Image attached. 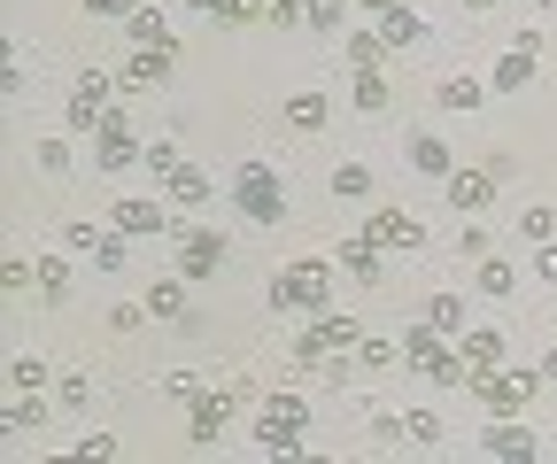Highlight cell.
I'll list each match as a JSON object with an SVG mask.
<instances>
[{
    "label": "cell",
    "mask_w": 557,
    "mask_h": 464,
    "mask_svg": "<svg viewBox=\"0 0 557 464\" xmlns=\"http://www.w3.org/2000/svg\"><path fill=\"white\" fill-rule=\"evenodd\" d=\"M333 302V263L325 255H302L271 279V310H325Z\"/></svg>",
    "instance_id": "1"
},
{
    "label": "cell",
    "mask_w": 557,
    "mask_h": 464,
    "mask_svg": "<svg viewBox=\"0 0 557 464\" xmlns=\"http://www.w3.org/2000/svg\"><path fill=\"white\" fill-rule=\"evenodd\" d=\"M302 426H310V403H302L295 387H278L271 403H263V418H256V441H263L271 456H295V449H302Z\"/></svg>",
    "instance_id": "2"
},
{
    "label": "cell",
    "mask_w": 557,
    "mask_h": 464,
    "mask_svg": "<svg viewBox=\"0 0 557 464\" xmlns=\"http://www.w3.org/2000/svg\"><path fill=\"white\" fill-rule=\"evenodd\" d=\"M357 349V317L348 310H310V325H302V341H295V364H325V356H348Z\"/></svg>",
    "instance_id": "3"
},
{
    "label": "cell",
    "mask_w": 557,
    "mask_h": 464,
    "mask_svg": "<svg viewBox=\"0 0 557 464\" xmlns=\"http://www.w3.org/2000/svg\"><path fill=\"white\" fill-rule=\"evenodd\" d=\"M233 202H240L248 225H278V217H287V193H278V178L263 163H240L233 171Z\"/></svg>",
    "instance_id": "4"
},
{
    "label": "cell",
    "mask_w": 557,
    "mask_h": 464,
    "mask_svg": "<svg viewBox=\"0 0 557 464\" xmlns=\"http://www.w3.org/2000/svg\"><path fill=\"white\" fill-rule=\"evenodd\" d=\"M534 379L542 372H472V394H480V411H496V418H519L527 411V394H534Z\"/></svg>",
    "instance_id": "5"
},
{
    "label": "cell",
    "mask_w": 557,
    "mask_h": 464,
    "mask_svg": "<svg viewBox=\"0 0 557 464\" xmlns=\"http://www.w3.org/2000/svg\"><path fill=\"white\" fill-rule=\"evenodd\" d=\"M139 155H148V140L132 131L124 109H109V116L94 124V163H101V171H124V163H139Z\"/></svg>",
    "instance_id": "6"
},
{
    "label": "cell",
    "mask_w": 557,
    "mask_h": 464,
    "mask_svg": "<svg viewBox=\"0 0 557 464\" xmlns=\"http://www.w3.org/2000/svg\"><path fill=\"white\" fill-rule=\"evenodd\" d=\"M101 116H109V78H101V71H78V86H70V116H62V124L94 140V124H101Z\"/></svg>",
    "instance_id": "7"
},
{
    "label": "cell",
    "mask_w": 557,
    "mask_h": 464,
    "mask_svg": "<svg viewBox=\"0 0 557 464\" xmlns=\"http://www.w3.org/2000/svg\"><path fill=\"white\" fill-rule=\"evenodd\" d=\"M109 225H116V233H132V240H156L171 217H163V202H156V193H116Z\"/></svg>",
    "instance_id": "8"
},
{
    "label": "cell",
    "mask_w": 557,
    "mask_h": 464,
    "mask_svg": "<svg viewBox=\"0 0 557 464\" xmlns=\"http://www.w3.org/2000/svg\"><path fill=\"white\" fill-rule=\"evenodd\" d=\"M218 263H225V233L194 225V233L178 240V272H186V279H209V272H218Z\"/></svg>",
    "instance_id": "9"
},
{
    "label": "cell",
    "mask_w": 557,
    "mask_h": 464,
    "mask_svg": "<svg viewBox=\"0 0 557 464\" xmlns=\"http://www.w3.org/2000/svg\"><path fill=\"white\" fill-rule=\"evenodd\" d=\"M442 193H449L465 217H480L487 202H496V171H449V178H442Z\"/></svg>",
    "instance_id": "10"
},
{
    "label": "cell",
    "mask_w": 557,
    "mask_h": 464,
    "mask_svg": "<svg viewBox=\"0 0 557 464\" xmlns=\"http://www.w3.org/2000/svg\"><path fill=\"white\" fill-rule=\"evenodd\" d=\"M163 78H171V47H139L124 71H116V86H124V93H148V86H163Z\"/></svg>",
    "instance_id": "11"
},
{
    "label": "cell",
    "mask_w": 557,
    "mask_h": 464,
    "mask_svg": "<svg viewBox=\"0 0 557 464\" xmlns=\"http://www.w3.org/2000/svg\"><path fill=\"white\" fill-rule=\"evenodd\" d=\"M480 449H487V456H504V464H519V456H534L542 441H534V434H527L519 418H496V426L480 434Z\"/></svg>",
    "instance_id": "12"
},
{
    "label": "cell",
    "mask_w": 557,
    "mask_h": 464,
    "mask_svg": "<svg viewBox=\"0 0 557 464\" xmlns=\"http://www.w3.org/2000/svg\"><path fill=\"white\" fill-rule=\"evenodd\" d=\"M364 233H372L380 248H418V240H426V225H418L410 210H380V217H372Z\"/></svg>",
    "instance_id": "13"
},
{
    "label": "cell",
    "mask_w": 557,
    "mask_h": 464,
    "mask_svg": "<svg viewBox=\"0 0 557 464\" xmlns=\"http://www.w3.org/2000/svg\"><path fill=\"white\" fill-rule=\"evenodd\" d=\"M225 418H233V394H194L186 434H194V441H218V434H225Z\"/></svg>",
    "instance_id": "14"
},
{
    "label": "cell",
    "mask_w": 557,
    "mask_h": 464,
    "mask_svg": "<svg viewBox=\"0 0 557 464\" xmlns=\"http://www.w3.org/2000/svg\"><path fill=\"white\" fill-rule=\"evenodd\" d=\"M410 171H426V178H449V171H457L449 140H434V131H418V140H410Z\"/></svg>",
    "instance_id": "15"
},
{
    "label": "cell",
    "mask_w": 557,
    "mask_h": 464,
    "mask_svg": "<svg viewBox=\"0 0 557 464\" xmlns=\"http://www.w3.org/2000/svg\"><path fill=\"white\" fill-rule=\"evenodd\" d=\"M163 186H171V202H178V210H201L209 193H218V186H209V171H194V163H178Z\"/></svg>",
    "instance_id": "16"
},
{
    "label": "cell",
    "mask_w": 557,
    "mask_h": 464,
    "mask_svg": "<svg viewBox=\"0 0 557 464\" xmlns=\"http://www.w3.org/2000/svg\"><path fill=\"white\" fill-rule=\"evenodd\" d=\"M534 54H542V47H534V39H519V47L496 62V93H519V86L534 78Z\"/></svg>",
    "instance_id": "17"
},
{
    "label": "cell",
    "mask_w": 557,
    "mask_h": 464,
    "mask_svg": "<svg viewBox=\"0 0 557 464\" xmlns=\"http://www.w3.org/2000/svg\"><path fill=\"white\" fill-rule=\"evenodd\" d=\"M418 32H426V24H418V9H403V0H395V9H380V39H387V47H418Z\"/></svg>",
    "instance_id": "18"
},
{
    "label": "cell",
    "mask_w": 557,
    "mask_h": 464,
    "mask_svg": "<svg viewBox=\"0 0 557 464\" xmlns=\"http://www.w3.org/2000/svg\"><path fill=\"white\" fill-rule=\"evenodd\" d=\"M457 356H465L472 372H487V364H504V341H496V334H487V325H472V334L457 341Z\"/></svg>",
    "instance_id": "19"
},
{
    "label": "cell",
    "mask_w": 557,
    "mask_h": 464,
    "mask_svg": "<svg viewBox=\"0 0 557 464\" xmlns=\"http://www.w3.org/2000/svg\"><path fill=\"white\" fill-rule=\"evenodd\" d=\"M124 32H132V47H171V24H163V9H132V16H124Z\"/></svg>",
    "instance_id": "20"
},
{
    "label": "cell",
    "mask_w": 557,
    "mask_h": 464,
    "mask_svg": "<svg viewBox=\"0 0 557 464\" xmlns=\"http://www.w3.org/2000/svg\"><path fill=\"white\" fill-rule=\"evenodd\" d=\"M39 426H47L39 387H16V403H9V434H39Z\"/></svg>",
    "instance_id": "21"
},
{
    "label": "cell",
    "mask_w": 557,
    "mask_h": 464,
    "mask_svg": "<svg viewBox=\"0 0 557 464\" xmlns=\"http://www.w3.org/2000/svg\"><path fill=\"white\" fill-rule=\"evenodd\" d=\"M341 263H348V272H357V279H380V240H372V233L341 240Z\"/></svg>",
    "instance_id": "22"
},
{
    "label": "cell",
    "mask_w": 557,
    "mask_h": 464,
    "mask_svg": "<svg viewBox=\"0 0 557 464\" xmlns=\"http://www.w3.org/2000/svg\"><path fill=\"white\" fill-rule=\"evenodd\" d=\"M357 109H364V116H387V109H395L387 71H357Z\"/></svg>",
    "instance_id": "23"
},
{
    "label": "cell",
    "mask_w": 557,
    "mask_h": 464,
    "mask_svg": "<svg viewBox=\"0 0 557 464\" xmlns=\"http://www.w3.org/2000/svg\"><path fill=\"white\" fill-rule=\"evenodd\" d=\"M387 62V39L380 32H348V71H380Z\"/></svg>",
    "instance_id": "24"
},
{
    "label": "cell",
    "mask_w": 557,
    "mask_h": 464,
    "mask_svg": "<svg viewBox=\"0 0 557 464\" xmlns=\"http://www.w3.org/2000/svg\"><path fill=\"white\" fill-rule=\"evenodd\" d=\"M341 16H348V0H302V24L325 39H341Z\"/></svg>",
    "instance_id": "25"
},
{
    "label": "cell",
    "mask_w": 557,
    "mask_h": 464,
    "mask_svg": "<svg viewBox=\"0 0 557 464\" xmlns=\"http://www.w3.org/2000/svg\"><path fill=\"white\" fill-rule=\"evenodd\" d=\"M426 325H434V334H465V294H434L426 302Z\"/></svg>",
    "instance_id": "26"
},
{
    "label": "cell",
    "mask_w": 557,
    "mask_h": 464,
    "mask_svg": "<svg viewBox=\"0 0 557 464\" xmlns=\"http://www.w3.org/2000/svg\"><path fill=\"white\" fill-rule=\"evenodd\" d=\"M511 287H519V272H511V263H504V255H480V294H496V302H504Z\"/></svg>",
    "instance_id": "27"
},
{
    "label": "cell",
    "mask_w": 557,
    "mask_h": 464,
    "mask_svg": "<svg viewBox=\"0 0 557 464\" xmlns=\"http://www.w3.org/2000/svg\"><path fill=\"white\" fill-rule=\"evenodd\" d=\"M325 116H333V109H325V93H295V101H287V124H295V131H318Z\"/></svg>",
    "instance_id": "28"
},
{
    "label": "cell",
    "mask_w": 557,
    "mask_h": 464,
    "mask_svg": "<svg viewBox=\"0 0 557 464\" xmlns=\"http://www.w3.org/2000/svg\"><path fill=\"white\" fill-rule=\"evenodd\" d=\"M124 255H132V233H101V248H94V272H124Z\"/></svg>",
    "instance_id": "29"
},
{
    "label": "cell",
    "mask_w": 557,
    "mask_h": 464,
    "mask_svg": "<svg viewBox=\"0 0 557 464\" xmlns=\"http://www.w3.org/2000/svg\"><path fill=\"white\" fill-rule=\"evenodd\" d=\"M333 193H341V202H364V193H372V171H364V163H341V171H333Z\"/></svg>",
    "instance_id": "30"
},
{
    "label": "cell",
    "mask_w": 557,
    "mask_h": 464,
    "mask_svg": "<svg viewBox=\"0 0 557 464\" xmlns=\"http://www.w3.org/2000/svg\"><path fill=\"white\" fill-rule=\"evenodd\" d=\"M442 434H449V426H442L434 411H410V418H403V441H426V449H434Z\"/></svg>",
    "instance_id": "31"
},
{
    "label": "cell",
    "mask_w": 557,
    "mask_h": 464,
    "mask_svg": "<svg viewBox=\"0 0 557 464\" xmlns=\"http://www.w3.org/2000/svg\"><path fill=\"white\" fill-rule=\"evenodd\" d=\"M442 109H480V78H442Z\"/></svg>",
    "instance_id": "32"
},
{
    "label": "cell",
    "mask_w": 557,
    "mask_h": 464,
    "mask_svg": "<svg viewBox=\"0 0 557 464\" xmlns=\"http://www.w3.org/2000/svg\"><path fill=\"white\" fill-rule=\"evenodd\" d=\"M519 240H557V210H519Z\"/></svg>",
    "instance_id": "33"
},
{
    "label": "cell",
    "mask_w": 557,
    "mask_h": 464,
    "mask_svg": "<svg viewBox=\"0 0 557 464\" xmlns=\"http://www.w3.org/2000/svg\"><path fill=\"white\" fill-rule=\"evenodd\" d=\"M148 310H156V317H186V287H178V279H163V287L148 294Z\"/></svg>",
    "instance_id": "34"
},
{
    "label": "cell",
    "mask_w": 557,
    "mask_h": 464,
    "mask_svg": "<svg viewBox=\"0 0 557 464\" xmlns=\"http://www.w3.org/2000/svg\"><path fill=\"white\" fill-rule=\"evenodd\" d=\"M194 9H201L209 24H240V16H256V9H248V0H194Z\"/></svg>",
    "instance_id": "35"
},
{
    "label": "cell",
    "mask_w": 557,
    "mask_h": 464,
    "mask_svg": "<svg viewBox=\"0 0 557 464\" xmlns=\"http://www.w3.org/2000/svg\"><path fill=\"white\" fill-rule=\"evenodd\" d=\"M139 163H148L156 178H171V171H178V140H148V155H139Z\"/></svg>",
    "instance_id": "36"
},
{
    "label": "cell",
    "mask_w": 557,
    "mask_h": 464,
    "mask_svg": "<svg viewBox=\"0 0 557 464\" xmlns=\"http://www.w3.org/2000/svg\"><path fill=\"white\" fill-rule=\"evenodd\" d=\"M39 171L62 178V171H70V140H39Z\"/></svg>",
    "instance_id": "37"
},
{
    "label": "cell",
    "mask_w": 557,
    "mask_h": 464,
    "mask_svg": "<svg viewBox=\"0 0 557 464\" xmlns=\"http://www.w3.org/2000/svg\"><path fill=\"white\" fill-rule=\"evenodd\" d=\"M395 356H403V341H364V349H357V364H372V372H387Z\"/></svg>",
    "instance_id": "38"
},
{
    "label": "cell",
    "mask_w": 557,
    "mask_h": 464,
    "mask_svg": "<svg viewBox=\"0 0 557 464\" xmlns=\"http://www.w3.org/2000/svg\"><path fill=\"white\" fill-rule=\"evenodd\" d=\"M62 287H70V272H62L54 255H47V263H39V294H47V302H62Z\"/></svg>",
    "instance_id": "39"
},
{
    "label": "cell",
    "mask_w": 557,
    "mask_h": 464,
    "mask_svg": "<svg viewBox=\"0 0 557 464\" xmlns=\"http://www.w3.org/2000/svg\"><path fill=\"white\" fill-rule=\"evenodd\" d=\"M256 16H263V24H295L302 0H256Z\"/></svg>",
    "instance_id": "40"
},
{
    "label": "cell",
    "mask_w": 557,
    "mask_h": 464,
    "mask_svg": "<svg viewBox=\"0 0 557 464\" xmlns=\"http://www.w3.org/2000/svg\"><path fill=\"white\" fill-rule=\"evenodd\" d=\"M70 449H78V456H116V434H78Z\"/></svg>",
    "instance_id": "41"
},
{
    "label": "cell",
    "mask_w": 557,
    "mask_h": 464,
    "mask_svg": "<svg viewBox=\"0 0 557 464\" xmlns=\"http://www.w3.org/2000/svg\"><path fill=\"white\" fill-rule=\"evenodd\" d=\"M9 379H16V387H39V379H47V364H39V356H16V364H9Z\"/></svg>",
    "instance_id": "42"
},
{
    "label": "cell",
    "mask_w": 557,
    "mask_h": 464,
    "mask_svg": "<svg viewBox=\"0 0 557 464\" xmlns=\"http://www.w3.org/2000/svg\"><path fill=\"white\" fill-rule=\"evenodd\" d=\"M534 279H542V287H557V248H534Z\"/></svg>",
    "instance_id": "43"
},
{
    "label": "cell",
    "mask_w": 557,
    "mask_h": 464,
    "mask_svg": "<svg viewBox=\"0 0 557 464\" xmlns=\"http://www.w3.org/2000/svg\"><path fill=\"white\" fill-rule=\"evenodd\" d=\"M86 16H132V0H86Z\"/></svg>",
    "instance_id": "44"
},
{
    "label": "cell",
    "mask_w": 557,
    "mask_h": 464,
    "mask_svg": "<svg viewBox=\"0 0 557 464\" xmlns=\"http://www.w3.org/2000/svg\"><path fill=\"white\" fill-rule=\"evenodd\" d=\"M542 379H557V349H549V356H542Z\"/></svg>",
    "instance_id": "45"
},
{
    "label": "cell",
    "mask_w": 557,
    "mask_h": 464,
    "mask_svg": "<svg viewBox=\"0 0 557 464\" xmlns=\"http://www.w3.org/2000/svg\"><path fill=\"white\" fill-rule=\"evenodd\" d=\"M364 9H372V16H380V9H395V0H364Z\"/></svg>",
    "instance_id": "46"
},
{
    "label": "cell",
    "mask_w": 557,
    "mask_h": 464,
    "mask_svg": "<svg viewBox=\"0 0 557 464\" xmlns=\"http://www.w3.org/2000/svg\"><path fill=\"white\" fill-rule=\"evenodd\" d=\"M472 9H496V0H472Z\"/></svg>",
    "instance_id": "47"
},
{
    "label": "cell",
    "mask_w": 557,
    "mask_h": 464,
    "mask_svg": "<svg viewBox=\"0 0 557 464\" xmlns=\"http://www.w3.org/2000/svg\"><path fill=\"white\" fill-rule=\"evenodd\" d=\"M534 9H557V0H534Z\"/></svg>",
    "instance_id": "48"
},
{
    "label": "cell",
    "mask_w": 557,
    "mask_h": 464,
    "mask_svg": "<svg viewBox=\"0 0 557 464\" xmlns=\"http://www.w3.org/2000/svg\"><path fill=\"white\" fill-rule=\"evenodd\" d=\"M248 9H256V0H248Z\"/></svg>",
    "instance_id": "49"
}]
</instances>
